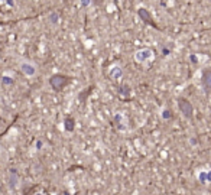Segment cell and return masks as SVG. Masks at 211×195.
<instances>
[{
	"instance_id": "10",
	"label": "cell",
	"mask_w": 211,
	"mask_h": 195,
	"mask_svg": "<svg viewBox=\"0 0 211 195\" xmlns=\"http://www.w3.org/2000/svg\"><path fill=\"white\" fill-rule=\"evenodd\" d=\"M64 129L67 130V131H74V129H75V120H74V117H67V119L64 120Z\"/></svg>"
},
{
	"instance_id": "21",
	"label": "cell",
	"mask_w": 211,
	"mask_h": 195,
	"mask_svg": "<svg viewBox=\"0 0 211 195\" xmlns=\"http://www.w3.org/2000/svg\"><path fill=\"white\" fill-rule=\"evenodd\" d=\"M0 1H1V3H4V1H6V0H0Z\"/></svg>"
},
{
	"instance_id": "20",
	"label": "cell",
	"mask_w": 211,
	"mask_h": 195,
	"mask_svg": "<svg viewBox=\"0 0 211 195\" xmlns=\"http://www.w3.org/2000/svg\"><path fill=\"white\" fill-rule=\"evenodd\" d=\"M169 54H171V49H168L166 46H165V48H162V55H164V56H168Z\"/></svg>"
},
{
	"instance_id": "16",
	"label": "cell",
	"mask_w": 211,
	"mask_h": 195,
	"mask_svg": "<svg viewBox=\"0 0 211 195\" xmlns=\"http://www.w3.org/2000/svg\"><path fill=\"white\" fill-rule=\"evenodd\" d=\"M93 4V0H80V7H83V9H87Z\"/></svg>"
},
{
	"instance_id": "1",
	"label": "cell",
	"mask_w": 211,
	"mask_h": 195,
	"mask_svg": "<svg viewBox=\"0 0 211 195\" xmlns=\"http://www.w3.org/2000/svg\"><path fill=\"white\" fill-rule=\"evenodd\" d=\"M69 80H71V78L67 75L55 74V75H52L49 78V84H51V87H52L55 91H61V90H64V88L69 84Z\"/></svg>"
},
{
	"instance_id": "17",
	"label": "cell",
	"mask_w": 211,
	"mask_h": 195,
	"mask_svg": "<svg viewBox=\"0 0 211 195\" xmlns=\"http://www.w3.org/2000/svg\"><path fill=\"white\" fill-rule=\"evenodd\" d=\"M42 146H44V142L41 140V139H38V140L35 142V149H36V150H41Z\"/></svg>"
},
{
	"instance_id": "12",
	"label": "cell",
	"mask_w": 211,
	"mask_h": 195,
	"mask_svg": "<svg viewBox=\"0 0 211 195\" xmlns=\"http://www.w3.org/2000/svg\"><path fill=\"white\" fill-rule=\"evenodd\" d=\"M119 96H122V97H129V96H130V87L127 85V84H122V85L119 87Z\"/></svg>"
},
{
	"instance_id": "6",
	"label": "cell",
	"mask_w": 211,
	"mask_h": 195,
	"mask_svg": "<svg viewBox=\"0 0 211 195\" xmlns=\"http://www.w3.org/2000/svg\"><path fill=\"white\" fill-rule=\"evenodd\" d=\"M109 77H110L111 80H120L123 77V68L120 66L119 64L116 65H111L110 68H109Z\"/></svg>"
},
{
	"instance_id": "2",
	"label": "cell",
	"mask_w": 211,
	"mask_h": 195,
	"mask_svg": "<svg viewBox=\"0 0 211 195\" xmlns=\"http://www.w3.org/2000/svg\"><path fill=\"white\" fill-rule=\"evenodd\" d=\"M133 56H134V61L137 64H146L147 61H152L155 58V52L150 48H142V49L136 51Z\"/></svg>"
},
{
	"instance_id": "11",
	"label": "cell",
	"mask_w": 211,
	"mask_h": 195,
	"mask_svg": "<svg viewBox=\"0 0 211 195\" xmlns=\"http://www.w3.org/2000/svg\"><path fill=\"white\" fill-rule=\"evenodd\" d=\"M15 84V80H13V77L9 75V74H3L1 75V85L4 87H10Z\"/></svg>"
},
{
	"instance_id": "3",
	"label": "cell",
	"mask_w": 211,
	"mask_h": 195,
	"mask_svg": "<svg viewBox=\"0 0 211 195\" xmlns=\"http://www.w3.org/2000/svg\"><path fill=\"white\" fill-rule=\"evenodd\" d=\"M136 13H137V18L140 19V22H143L145 25L152 26V28H158L155 20H153V18H152V15H150V12L147 10L146 7H143V6L137 7V12H136Z\"/></svg>"
},
{
	"instance_id": "8",
	"label": "cell",
	"mask_w": 211,
	"mask_h": 195,
	"mask_svg": "<svg viewBox=\"0 0 211 195\" xmlns=\"http://www.w3.org/2000/svg\"><path fill=\"white\" fill-rule=\"evenodd\" d=\"M48 22H49V25H52V26L59 25V22H61V15L55 10L49 12V13H48Z\"/></svg>"
},
{
	"instance_id": "5",
	"label": "cell",
	"mask_w": 211,
	"mask_h": 195,
	"mask_svg": "<svg viewBox=\"0 0 211 195\" xmlns=\"http://www.w3.org/2000/svg\"><path fill=\"white\" fill-rule=\"evenodd\" d=\"M20 71H22L23 75L26 77H35L36 75V72H38V68H36V65L34 62H31V61H22L20 62Z\"/></svg>"
},
{
	"instance_id": "9",
	"label": "cell",
	"mask_w": 211,
	"mask_h": 195,
	"mask_svg": "<svg viewBox=\"0 0 211 195\" xmlns=\"http://www.w3.org/2000/svg\"><path fill=\"white\" fill-rule=\"evenodd\" d=\"M10 188L12 189H16L19 186V175L16 169H10Z\"/></svg>"
},
{
	"instance_id": "14",
	"label": "cell",
	"mask_w": 211,
	"mask_h": 195,
	"mask_svg": "<svg viewBox=\"0 0 211 195\" xmlns=\"http://www.w3.org/2000/svg\"><path fill=\"white\" fill-rule=\"evenodd\" d=\"M172 119V111L169 108H164L162 110V120H171Z\"/></svg>"
},
{
	"instance_id": "18",
	"label": "cell",
	"mask_w": 211,
	"mask_h": 195,
	"mask_svg": "<svg viewBox=\"0 0 211 195\" xmlns=\"http://www.w3.org/2000/svg\"><path fill=\"white\" fill-rule=\"evenodd\" d=\"M189 61H191V62H192V64H198V56H197V55L195 54H191L189 55Z\"/></svg>"
},
{
	"instance_id": "4",
	"label": "cell",
	"mask_w": 211,
	"mask_h": 195,
	"mask_svg": "<svg viewBox=\"0 0 211 195\" xmlns=\"http://www.w3.org/2000/svg\"><path fill=\"white\" fill-rule=\"evenodd\" d=\"M178 107L181 110V113L187 117V119H192L194 116V107L187 98H178Z\"/></svg>"
},
{
	"instance_id": "7",
	"label": "cell",
	"mask_w": 211,
	"mask_h": 195,
	"mask_svg": "<svg viewBox=\"0 0 211 195\" xmlns=\"http://www.w3.org/2000/svg\"><path fill=\"white\" fill-rule=\"evenodd\" d=\"M202 85H204L207 93L211 91V69L205 71V72L202 74Z\"/></svg>"
},
{
	"instance_id": "13",
	"label": "cell",
	"mask_w": 211,
	"mask_h": 195,
	"mask_svg": "<svg viewBox=\"0 0 211 195\" xmlns=\"http://www.w3.org/2000/svg\"><path fill=\"white\" fill-rule=\"evenodd\" d=\"M200 181L201 182H211V171L200 173Z\"/></svg>"
},
{
	"instance_id": "15",
	"label": "cell",
	"mask_w": 211,
	"mask_h": 195,
	"mask_svg": "<svg viewBox=\"0 0 211 195\" xmlns=\"http://www.w3.org/2000/svg\"><path fill=\"white\" fill-rule=\"evenodd\" d=\"M114 121H116V124H117V129H119V130H124V127H123V123H122V114H116V116H114Z\"/></svg>"
},
{
	"instance_id": "19",
	"label": "cell",
	"mask_w": 211,
	"mask_h": 195,
	"mask_svg": "<svg viewBox=\"0 0 211 195\" xmlns=\"http://www.w3.org/2000/svg\"><path fill=\"white\" fill-rule=\"evenodd\" d=\"M4 3H6V4L9 6V7H12V9H13V7L16 6V1H15V0H6Z\"/></svg>"
}]
</instances>
